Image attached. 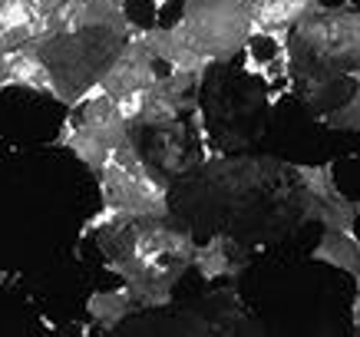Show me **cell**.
<instances>
[{"instance_id": "obj_1", "label": "cell", "mask_w": 360, "mask_h": 337, "mask_svg": "<svg viewBox=\"0 0 360 337\" xmlns=\"http://www.w3.org/2000/svg\"><path fill=\"white\" fill-rule=\"evenodd\" d=\"M126 37H129L126 30H112V27H83V30L46 33L23 46H30L46 63L53 77V99L70 109L103 77L116 50L126 44Z\"/></svg>"}, {"instance_id": "obj_2", "label": "cell", "mask_w": 360, "mask_h": 337, "mask_svg": "<svg viewBox=\"0 0 360 337\" xmlns=\"http://www.w3.org/2000/svg\"><path fill=\"white\" fill-rule=\"evenodd\" d=\"M103 208H112L126 218H169V182L162 169H155L139 153L136 139H126L110 153L96 172Z\"/></svg>"}, {"instance_id": "obj_3", "label": "cell", "mask_w": 360, "mask_h": 337, "mask_svg": "<svg viewBox=\"0 0 360 337\" xmlns=\"http://www.w3.org/2000/svg\"><path fill=\"white\" fill-rule=\"evenodd\" d=\"M175 27L212 66L229 63L255 33V0H186Z\"/></svg>"}, {"instance_id": "obj_4", "label": "cell", "mask_w": 360, "mask_h": 337, "mask_svg": "<svg viewBox=\"0 0 360 337\" xmlns=\"http://www.w3.org/2000/svg\"><path fill=\"white\" fill-rule=\"evenodd\" d=\"M132 30H136V27H132ZM155 77H159V60L146 50V44H142L136 33H129L126 44H122L120 50H116V56L110 60V66L103 70V77L96 80V87L106 89L112 99H120V96H126V93H132V89L149 87Z\"/></svg>"}, {"instance_id": "obj_5", "label": "cell", "mask_w": 360, "mask_h": 337, "mask_svg": "<svg viewBox=\"0 0 360 337\" xmlns=\"http://www.w3.org/2000/svg\"><path fill=\"white\" fill-rule=\"evenodd\" d=\"M132 33H136L142 44H146V50H149L159 63L169 66V70H182V73H192V77L205 80L212 60H205V56L198 53L195 46L182 37V30H179L175 23L172 27H136Z\"/></svg>"}, {"instance_id": "obj_6", "label": "cell", "mask_w": 360, "mask_h": 337, "mask_svg": "<svg viewBox=\"0 0 360 337\" xmlns=\"http://www.w3.org/2000/svg\"><path fill=\"white\" fill-rule=\"evenodd\" d=\"M317 7L321 0H255V37H268L274 46H284L291 27Z\"/></svg>"}, {"instance_id": "obj_7", "label": "cell", "mask_w": 360, "mask_h": 337, "mask_svg": "<svg viewBox=\"0 0 360 337\" xmlns=\"http://www.w3.org/2000/svg\"><path fill=\"white\" fill-rule=\"evenodd\" d=\"M192 268H195L205 281H219V278H235V274L245 268V258L238 255V248H235L231 239L212 235L205 245H195Z\"/></svg>"}, {"instance_id": "obj_8", "label": "cell", "mask_w": 360, "mask_h": 337, "mask_svg": "<svg viewBox=\"0 0 360 337\" xmlns=\"http://www.w3.org/2000/svg\"><path fill=\"white\" fill-rule=\"evenodd\" d=\"M56 146L70 149V153L77 155L79 163L86 165L93 175L103 169V163H106V159H110V153H112L110 146L99 139L93 129H86V126H83V122H79L73 113H70V116L63 120V129H60V136H56Z\"/></svg>"}, {"instance_id": "obj_9", "label": "cell", "mask_w": 360, "mask_h": 337, "mask_svg": "<svg viewBox=\"0 0 360 337\" xmlns=\"http://www.w3.org/2000/svg\"><path fill=\"white\" fill-rule=\"evenodd\" d=\"M301 208H304V218L311 222H321L324 231H354L360 215V205L350 202L347 196H334V198H317L311 192L301 189Z\"/></svg>"}, {"instance_id": "obj_10", "label": "cell", "mask_w": 360, "mask_h": 337, "mask_svg": "<svg viewBox=\"0 0 360 337\" xmlns=\"http://www.w3.org/2000/svg\"><path fill=\"white\" fill-rule=\"evenodd\" d=\"M7 87H23L33 93H46L53 96V77L40 56L30 46H17L7 50Z\"/></svg>"}, {"instance_id": "obj_11", "label": "cell", "mask_w": 360, "mask_h": 337, "mask_svg": "<svg viewBox=\"0 0 360 337\" xmlns=\"http://www.w3.org/2000/svg\"><path fill=\"white\" fill-rule=\"evenodd\" d=\"M139 305H136V298L132 291L122 284V288H112V291H93L86 301V314L89 321L103 331H112V327H120L122 321L129 314H136Z\"/></svg>"}, {"instance_id": "obj_12", "label": "cell", "mask_w": 360, "mask_h": 337, "mask_svg": "<svg viewBox=\"0 0 360 337\" xmlns=\"http://www.w3.org/2000/svg\"><path fill=\"white\" fill-rule=\"evenodd\" d=\"M357 245H360V239L354 231H324V239L317 241L311 258L324 261V265H334L340 272L357 274Z\"/></svg>"}, {"instance_id": "obj_13", "label": "cell", "mask_w": 360, "mask_h": 337, "mask_svg": "<svg viewBox=\"0 0 360 337\" xmlns=\"http://www.w3.org/2000/svg\"><path fill=\"white\" fill-rule=\"evenodd\" d=\"M291 172L297 175V182L304 192L317 198H334L340 196L338 185H334V165L330 163H321V165H291Z\"/></svg>"}, {"instance_id": "obj_14", "label": "cell", "mask_w": 360, "mask_h": 337, "mask_svg": "<svg viewBox=\"0 0 360 337\" xmlns=\"http://www.w3.org/2000/svg\"><path fill=\"white\" fill-rule=\"evenodd\" d=\"M7 89V50H0V93Z\"/></svg>"}, {"instance_id": "obj_15", "label": "cell", "mask_w": 360, "mask_h": 337, "mask_svg": "<svg viewBox=\"0 0 360 337\" xmlns=\"http://www.w3.org/2000/svg\"><path fill=\"white\" fill-rule=\"evenodd\" d=\"M354 324H360V278H357V298H354Z\"/></svg>"}, {"instance_id": "obj_16", "label": "cell", "mask_w": 360, "mask_h": 337, "mask_svg": "<svg viewBox=\"0 0 360 337\" xmlns=\"http://www.w3.org/2000/svg\"><path fill=\"white\" fill-rule=\"evenodd\" d=\"M7 281H11V274H7V272H0V288H4Z\"/></svg>"}, {"instance_id": "obj_17", "label": "cell", "mask_w": 360, "mask_h": 337, "mask_svg": "<svg viewBox=\"0 0 360 337\" xmlns=\"http://www.w3.org/2000/svg\"><path fill=\"white\" fill-rule=\"evenodd\" d=\"M153 4H155V7H165V4H169V0H153Z\"/></svg>"}, {"instance_id": "obj_18", "label": "cell", "mask_w": 360, "mask_h": 337, "mask_svg": "<svg viewBox=\"0 0 360 337\" xmlns=\"http://www.w3.org/2000/svg\"><path fill=\"white\" fill-rule=\"evenodd\" d=\"M354 327H357V334H360V324H354Z\"/></svg>"}, {"instance_id": "obj_19", "label": "cell", "mask_w": 360, "mask_h": 337, "mask_svg": "<svg viewBox=\"0 0 360 337\" xmlns=\"http://www.w3.org/2000/svg\"><path fill=\"white\" fill-rule=\"evenodd\" d=\"M0 4H4V0H0Z\"/></svg>"}]
</instances>
